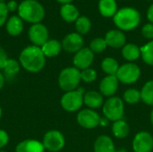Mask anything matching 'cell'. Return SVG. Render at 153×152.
<instances>
[{
	"label": "cell",
	"mask_w": 153,
	"mask_h": 152,
	"mask_svg": "<svg viewBox=\"0 0 153 152\" xmlns=\"http://www.w3.org/2000/svg\"><path fill=\"white\" fill-rule=\"evenodd\" d=\"M19 63L21 66L30 73L40 72L46 64V56L41 47L31 45L23 48L19 56Z\"/></svg>",
	"instance_id": "obj_1"
},
{
	"label": "cell",
	"mask_w": 153,
	"mask_h": 152,
	"mask_svg": "<svg viewBox=\"0 0 153 152\" xmlns=\"http://www.w3.org/2000/svg\"><path fill=\"white\" fill-rule=\"evenodd\" d=\"M18 16L31 24L39 23L45 17V8L37 0H23L19 4Z\"/></svg>",
	"instance_id": "obj_2"
},
{
	"label": "cell",
	"mask_w": 153,
	"mask_h": 152,
	"mask_svg": "<svg viewBox=\"0 0 153 152\" xmlns=\"http://www.w3.org/2000/svg\"><path fill=\"white\" fill-rule=\"evenodd\" d=\"M115 25L121 30L128 31L134 30L141 22V14L134 7H123L113 17Z\"/></svg>",
	"instance_id": "obj_3"
},
{
	"label": "cell",
	"mask_w": 153,
	"mask_h": 152,
	"mask_svg": "<svg viewBox=\"0 0 153 152\" xmlns=\"http://www.w3.org/2000/svg\"><path fill=\"white\" fill-rule=\"evenodd\" d=\"M81 81V72L76 67L65 68L58 76V85L65 92L76 90Z\"/></svg>",
	"instance_id": "obj_4"
},
{
	"label": "cell",
	"mask_w": 153,
	"mask_h": 152,
	"mask_svg": "<svg viewBox=\"0 0 153 152\" xmlns=\"http://www.w3.org/2000/svg\"><path fill=\"white\" fill-rule=\"evenodd\" d=\"M83 89H76L72 91L65 92L61 98L60 103L62 108L68 112L79 110L83 104Z\"/></svg>",
	"instance_id": "obj_5"
},
{
	"label": "cell",
	"mask_w": 153,
	"mask_h": 152,
	"mask_svg": "<svg viewBox=\"0 0 153 152\" xmlns=\"http://www.w3.org/2000/svg\"><path fill=\"white\" fill-rule=\"evenodd\" d=\"M103 114L108 120L116 122L124 116V102L118 97H111L103 106Z\"/></svg>",
	"instance_id": "obj_6"
},
{
	"label": "cell",
	"mask_w": 153,
	"mask_h": 152,
	"mask_svg": "<svg viewBox=\"0 0 153 152\" xmlns=\"http://www.w3.org/2000/svg\"><path fill=\"white\" fill-rule=\"evenodd\" d=\"M141 75V70L139 66L134 63H127L121 66L116 74L117 80L122 83L131 84L135 82Z\"/></svg>",
	"instance_id": "obj_7"
},
{
	"label": "cell",
	"mask_w": 153,
	"mask_h": 152,
	"mask_svg": "<svg viewBox=\"0 0 153 152\" xmlns=\"http://www.w3.org/2000/svg\"><path fill=\"white\" fill-rule=\"evenodd\" d=\"M42 143L45 150L48 151H60L65 146V137L59 131L50 130L45 133Z\"/></svg>",
	"instance_id": "obj_8"
},
{
	"label": "cell",
	"mask_w": 153,
	"mask_h": 152,
	"mask_svg": "<svg viewBox=\"0 0 153 152\" xmlns=\"http://www.w3.org/2000/svg\"><path fill=\"white\" fill-rule=\"evenodd\" d=\"M48 36L49 33L48 28L41 22L32 24L28 31V37L30 42L34 46L39 47H41L48 40Z\"/></svg>",
	"instance_id": "obj_9"
},
{
	"label": "cell",
	"mask_w": 153,
	"mask_h": 152,
	"mask_svg": "<svg viewBox=\"0 0 153 152\" xmlns=\"http://www.w3.org/2000/svg\"><path fill=\"white\" fill-rule=\"evenodd\" d=\"M100 116L97 112L92 109H82L79 112L77 116V122L78 124L87 129H92L96 126L100 125Z\"/></svg>",
	"instance_id": "obj_10"
},
{
	"label": "cell",
	"mask_w": 153,
	"mask_h": 152,
	"mask_svg": "<svg viewBox=\"0 0 153 152\" xmlns=\"http://www.w3.org/2000/svg\"><path fill=\"white\" fill-rule=\"evenodd\" d=\"M62 47L67 53H76L83 47L84 40L82 35L77 32H72L66 35L62 40Z\"/></svg>",
	"instance_id": "obj_11"
},
{
	"label": "cell",
	"mask_w": 153,
	"mask_h": 152,
	"mask_svg": "<svg viewBox=\"0 0 153 152\" xmlns=\"http://www.w3.org/2000/svg\"><path fill=\"white\" fill-rule=\"evenodd\" d=\"M134 152H151L153 150V137L147 132L137 133L133 142Z\"/></svg>",
	"instance_id": "obj_12"
},
{
	"label": "cell",
	"mask_w": 153,
	"mask_h": 152,
	"mask_svg": "<svg viewBox=\"0 0 153 152\" xmlns=\"http://www.w3.org/2000/svg\"><path fill=\"white\" fill-rule=\"evenodd\" d=\"M94 59V53L89 47H82L74 54L73 63L77 69H87L92 64Z\"/></svg>",
	"instance_id": "obj_13"
},
{
	"label": "cell",
	"mask_w": 153,
	"mask_h": 152,
	"mask_svg": "<svg viewBox=\"0 0 153 152\" xmlns=\"http://www.w3.org/2000/svg\"><path fill=\"white\" fill-rule=\"evenodd\" d=\"M104 39L107 42V45L113 48L123 47L126 42L125 33L119 30H111L108 31Z\"/></svg>",
	"instance_id": "obj_14"
},
{
	"label": "cell",
	"mask_w": 153,
	"mask_h": 152,
	"mask_svg": "<svg viewBox=\"0 0 153 152\" xmlns=\"http://www.w3.org/2000/svg\"><path fill=\"white\" fill-rule=\"evenodd\" d=\"M118 82L116 75L106 76L100 83V93L108 97L114 95L118 89Z\"/></svg>",
	"instance_id": "obj_15"
},
{
	"label": "cell",
	"mask_w": 153,
	"mask_h": 152,
	"mask_svg": "<svg viewBox=\"0 0 153 152\" xmlns=\"http://www.w3.org/2000/svg\"><path fill=\"white\" fill-rule=\"evenodd\" d=\"M15 152H45L43 143L38 140H24L15 147Z\"/></svg>",
	"instance_id": "obj_16"
},
{
	"label": "cell",
	"mask_w": 153,
	"mask_h": 152,
	"mask_svg": "<svg viewBox=\"0 0 153 152\" xmlns=\"http://www.w3.org/2000/svg\"><path fill=\"white\" fill-rule=\"evenodd\" d=\"M5 30L10 36H19L23 30V21L18 15H13L8 18L5 23Z\"/></svg>",
	"instance_id": "obj_17"
},
{
	"label": "cell",
	"mask_w": 153,
	"mask_h": 152,
	"mask_svg": "<svg viewBox=\"0 0 153 152\" xmlns=\"http://www.w3.org/2000/svg\"><path fill=\"white\" fill-rule=\"evenodd\" d=\"M60 16L66 22H75L79 18L80 13L77 7L72 4H62L60 7Z\"/></svg>",
	"instance_id": "obj_18"
},
{
	"label": "cell",
	"mask_w": 153,
	"mask_h": 152,
	"mask_svg": "<svg viewBox=\"0 0 153 152\" xmlns=\"http://www.w3.org/2000/svg\"><path fill=\"white\" fill-rule=\"evenodd\" d=\"M98 7L100 13L106 18L114 17L118 10L116 0H100Z\"/></svg>",
	"instance_id": "obj_19"
},
{
	"label": "cell",
	"mask_w": 153,
	"mask_h": 152,
	"mask_svg": "<svg viewBox=\"0 0 153 152\" xmlns=\"http://www.w3.org/2000/svg\"><path fill=\"white\" fill-rule=\"evenodd\" d=\"M94 152H116L111 138L107 135L100 136L94 143Z\"/></svg>",
	"instance_id": "obj_20"
},
{
	"label": "cell",
	"mask_w": 153,
	"mask_h": 152,
	"mask_svg": "<svg viewBox=\"0 0 153 152\" xmlns=\"http://www.w3.org/2000/svg\"><path fill=\"white\" fill-rule=\"evenodd\" d=\"M62 49V44L56 39H48L41 47V50L46 57L56 56L60 54Z\"/></svg>",
	"instance_id": "obj_21"
},
{
	"label": "cell",
	"mask_w": 153,
	"mask_h": 152,
	"mask_svg": "<svg viewBox=\"0 0 153 152\" xmlns=\"http://www.w3.org/2000/svg\"><path fill=\"white\" fill-rule=\"evenodd\" d=\"M83 103L90 108H99L103 105L102 94L97 91H89L83 96Z\"/></svg>",
	"instance_id": "obj_22"
},
{
	"label": "cell",
	"mask_w": 153,
	"mask_h": 152,
	"mask_svg": "<svg viewBox=\"0 0 153 152\" xmlns=\"http://www.w3.org/2000/svg\"><path fill=\"white\" fill-rule=\"evenodd\" d=\"M122 56L128 61H134L141 56V47L133 43L126 44L122 47Z\"/></svg>",
	"instance_id": "obj_23"
},
{
	"label": "cell",
	"mask_w": 153,
	"mask_h": 152,
	"mask_svg": "<svg viewBox=\"0 0 153 152\" xmlns=\"http://www.w3.org/2000/svg\"><path fill=\"white\" fill-rule=\"evenodd\" d=\"M112 132L113 134L118 139L126 138L129 133V125L127 123L122 119L114 122L112 125Z\"/></svg>",
	"instance_id": "obj_24"
},
{
	"label": "cell",
	"mask_w": 153,
	"mask_h": 152,
	"mask_svg": "<svg viewBox=\"0 0 153 152\" xmlns=\"http://www.w3.org/2000/svg\"><path fill=\"white\" fill-rule=\"evenodd\" d=\"M101 68L108 75H116L119 69V65L115 58L106 57L101 63Z\"/></svg>",
	"instance_id": "obj_25"
},
{
	"label": "cell",
	"mask_w": 153,
	"mask_h": 152,
	"mask_svg": "<svg viewBox=\"0 0 153 152\" xmlns=\"http://www.w3.org/2000/svg\"><path fill=\"white\" fill-rule=\"evenodd\" d=\"M91 28V20L84 15L79 16V18L75 21V29L77 33L80 35H85L87 34Z\"/></svg>",
	"instance_id": "obj_26"
},
{
	"label": "cell",
	"mask_w": 153,
	"mask_h": 152,
	"mask_svg": "<svg viewBox=\"0 0 153 152\" xmlns=\"http://www.w3.org/2000/svg\"><path fill=\"white\" fill-rule=\"evenodd\" d=\"M141 99L147 105L153 106V80L147 82L141 90Z\"/></svg>",
	"instance_id": "obj_27"
},
{
	"label": "cell",
	"mask_w": 153,
	"mask_h": 152,
	"mask_svg": "<svg viewBox=\"0 0 153 152\" xmlns=\"http://www.w3.org/2000/svg\"><path fill=\"white\" fill-rule=\"evenodd\" d=\"M141 56L147 65H153V40H151L141 47Z\"/></svg>",
	"instance_id": "obj_28"
},
{
	"label": "cell",
	"mask_w": 153,
	"mask_h": 152,
	"mask_svg": "<svg viewBox=\"0 0 153 152\" xmlns=\"http://www.w3.org/2000/svg\"><path fill=\"white\" fill-rule=\"evenodd\" d=\"M21 69V65L18 61H16L15 59H11L8 58L6 63L4 65V72L5 73L6 75L8 76H14L16 75Z\"/></svg>",
	"instance_id": "obj_29"
},
{
	"label": "cell",
	"mask_w": 153,
	"mask_h": 152,
	"mask_svg": "<svg viewBox=\"0 0 153 152\" xmlns=\"http://www.w3.org/2000/svg\"><path fill=\"white\" fill-rule=\"evenodd\" d=\"M124 99L128 104H136L141 99V91L135 89H129L124 93Z\"/></svg>",
	"instance_id": "obj_30"
},
{
	"label": "cell",
	"mask_w": 153,
	"mask_h": 152,
	"mask_svg": "<svg viewBox=\"0 0 153 152\" xmlns=\"http://www.w3.org/2000/svg\"><path fill=\"white\" fill-rule=\"evenodd\" d=\"M108 45L107 42L105 40V39L103 38H96L94 39L91 40V44H90V49L96 54L101 53L102 51H104L107 48Z\"/></svg>",
	"instance_id": "obj_31"
},
{
	"label": "cell",
	"mask_w": 153,
	"mask_h": 152,
	"mask_svg": "<svg viewBox=\"0 0 153 152\" xmlns=\"http://www.w3.org/2000/svg\"><path fill=\"white\" fill-rule=\"evenodd\" d=\"M97 78V73L94 69L87 68L81 72V80L84 82L91 83L94 82Z\"/></svg>",
	"instance_id": "obj_32"
},
{
	"label": "cell",
	"mask_w": 153,
	"mask_h": 152,
	"mask_svg": "<svg viewBox=\"0 0 153 152\" xmlns=\"http://www.w3.org/2000/svg\"><path fill=\"white\" fill-rule=\"evenodd\" d=\"M8 10L4 2H0V28L5 25L8 20Z\"/></svg>",
	"instance_id": "obj_33"
},
{
	"label": "cell",
	"mask_w": 153,
	"mask_h": 152,
	"mask_svg": "<svg viewBox=\"0 0 153 152\" xmlns=\"http://www.w3.org/2000/svg\"><path fill=\"white\" fill-rule=\"evenodd\" d=\"M142 34L145 39L153 40V24L149 22L143 25L142 29Z\"/></svg>",
	"instance_id": "obj_34"
},
{
	"label": "cell",
	"mask_w": 153,
	"mask_h": 152,
	"mask_svg": "<svg viewBox=\"0 0 153 152\" xmlns=\"http://www.w3.org/2000/svg\"><path fill=\"white\" fill-rule=\"evenodd\" d=\"M8 142H9L8 133L4 130L0 129V150L5 147L8 144Z\"/></svg>",
	"instance_id": "obj_35"
},
{
	"label": "cell",
	"mask_w": 153,
	"mask_h": 152,
	"mask_svg": "<svg viewBox=\"0 0 153 152\" xmlns=\"http://www.w3.org/2000/svg\"><path fill=\"white\" fill-rule=\"evenodd\" d=\"M8 57H7V54L5 52V50L0 47V70L4 68V64L6 63Z\"/></svg>",
	"instance_id": "obj_36"
},
{
	"label": "cell",
	"mask_w": 153,
	"mask_h": 152,
	"mask_svg": "<svg viewBox=\"0 0 153 152\" xmlns=\"http://www.w3.org/2000/svg\"><path fill=\"white\" fill-rule=\"evenodd\" d=\"M6 7L8 12H14L18 10L19 4H17V2L14 0H10L8 3H6Z\"/></svg>",
	"instance_id": "obj_37"
},
{
	"label": "cell",
	"mask_w": 153,
	"mask_h": 152,
	"mask_svg": "<svg viewBox=\"0 0 153 152\" xmlns=\"http://www.w3.org/2000/svg\"><path fill=\"white\" fill-rule=\"evenodd\" d=\"M147 19L149 20V22L153 24V4H151L148 8L147 11Z\"/></svg>",
	"instance_id": "obj_38"
},
{
	"label": "cell",
	"mask_w": 153,
	"mask_h": 152,
	"mask_svg": "<svg viewBox=\"0 0 153 152\" xmlns=\"http://www.w3.org/2000/svg\"><path fill=\"white\" fill-rule=\"evenodd\" d=\"M4 82H5V79H4V74L0 72V90L3 89L4 85Z\"/></svg>",
	"instance_id": "obj_39"
},
{
	"label": "cell",
	"mask_w": 153,
	"mask_h": 152,
	"mask_svg": "<svg viewBox=\"0 0 153 152\" xmlns=\"http://www.w3.org/2000/svg\"><path fill=\"white\" fill-rule=\"evenodd\" d=\"M108 121H109V120H108L106 117H105V118H103V119L101 118V119H100V125H102V126H106V125H108Z\"/></svg>",
	"instance_id": "obj_40"
},
{
	"label": "cell",
	"mask_w": 153,
	"mask_h": 152,
	"mask_svg": "<svg viewBox=\"0 0 153 152\" xmlns=\"http://www.w3.org/2000/svg\"><path fill=\"white\" fill-rule=\"evenodd\" d=\"M58 3H60V4H71L73 1H74V0H56Z\"/></svg>",
	"instance_id": "obj_41"
},
{
	"label": "cell",
	"mask_w": 153,
	"mask_h": 152,
	"mask_svg": "<svg viewBox=\"0 0 153 152\" xmlns=\"http://www.w3.org/2000/svg\"><path fill=\"white\" fill-rule=\"evenodd\" d=\"M116 152H128L126 149H118V150H116Z\"/></svg>",
	"instance_id": "obj_42"
},
{
	"label": "cell",
	"mask_w": 153,
	"mask_h": 152,
	"mask_svg": "<svg viewBox=\"0 0 153 152\" xmlns=\"http://www.w3.org/2000/svg\"><path fill=\"white\" fill-rule=\"evenodd\" d=\"M151 122H152V125H153V109L152 113H151Z\"/></svg>",
	"instance_id": "obj_43"
},
{
	"label": "cell",
	"mask_w": 153,
	"mask_h": 152,
	"mask_svg": "<svg viewBox=\"0 0 153 152\" xmlns=\"http://www.w3.org/2000/svg\"><path fill=\"white\" fill-rule=\"evenodd\" d=\"M2 114H3V111H2V108H1V107H0V119H1V117H2Z\"/></svg>",
	"instance_id": "obj_44"
},
{
	"label": "cell",
	"mask_w": 153,
	"mask_h": 152,
	"mask_svg": "<svg viewBox=\"0 0 153 152\" xmlns=\"http://www.w3.org/2000/svg\"><path fill=\"white\" fill-rule=\"evenodd\" d=\"M0 152H6V151H0Z\"/></svg>",
	"instance_id": "obj_45"
},
{
	"label": "cell",
	"mask_w": 153,
	"mask_h": 152,
	"mask_svg": "<svg viewBox=\"0 0 153 152\" xmlns=\"http://www.w3.org/2000/svg\"><path fill=\"white\" fill-rule=\"evenodd\" d=\"M4 0H0V2H4Z\"/></svg>",
	"instance_id": "obj_46"
},
{
	"label": "cell",
	"mask_w": 153,
	"mask_h": 152,
	"mask_svg": "<svg viewBox=\"0 0 153 152\" xmlns=\"http://www.w3.org/2000/svg\"><path fill=\"white\" fill-rule=\"evenodd\" d=\"M150 1H153V0H150Z\"/></svg>",
	"instance_id": "obj_47"
}]
</instances>
